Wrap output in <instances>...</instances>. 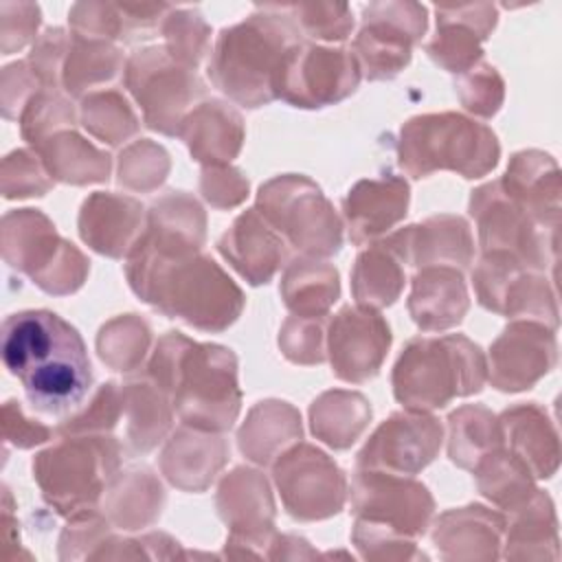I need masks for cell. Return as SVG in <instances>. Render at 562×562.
I'll return each instance as SVG.
<instances>
[{
  "label": "cell",
  "instance_id": "cell-1",
  "mask_svg": "<svg viewBox=\"0 0 562 562\" xmlns=\"http://www.w3.org/2000/svg\"><path fill=\"white\" fill-rule=\"evenodd\" d=\"M0 351L31 406L46 415L77 408L92 386L81 334L50 310H22L7 316Z\"/></svg>",
  "mask_w": 562,
  "mask_h": 562
},
{
  "label": "cell",
  "instance_id": "cell-2",
  "mask_svg": "<svg viewBox=\"0 0 562 562\" xmlns=\"http://www.w3.org/2000/svg\"><path fill=\"white\" fill-rule=\"evenodd\" d=\"M132 292L160 314L202 331H224L241 314V288L209 255L162 257L134 244L125 257Z\"/></svg>",
  "mask_w": 562,
  "mask_h": 562
},
{
  "label": "cell",
  "instance_id": "cell-3",
  "mask_svg": "<svg viewBox=\"0 0 562 562\" xmlns=\"http://www.w3.org/2000/svg\"><path fill=\"white\" fill-rule=\"evenodd\" d=\"M147 375L189 428L224 432L239 415L237 358L228 347L167 331L151 351Z\"/></svg>",
  "mask_w": 562,
  "mask_h": 562
},
{
  "label": "cell",
  "instance_id": "cell-4",
  "mask_svg": "<svg viewBox=\"0 0 562 562\" xmlns=\"http://www.w3.org/2000/svg\"><path fill=\"white\" fill-rule=\"evenodd\" d=\"M303 37L281 4H259L246 20L220 31L206 66L211 83L244 108L277 99L274 83L288 50Z\"/></svg>",
  "mask_w": 562,
  "mask_h": 562
},
{
  "label": "cell",
  "instance_id": "cell-5",
  "mask_svg": "<svg viewBox=\"0 0 562 562\" xmlns=\"http://www.w3.org/2000/svg\"><path fill=\"white\" fill-rule=\"evenodd\" d=\"M485 380V353L463 334L408 340L391 375L395 400L411 411L443 408L479 393Z\"/></svg>",
  "mask_w": 562,
  "mask_h": 562
},
{
  "label": "cell",
  "instance_id": "cell-6",
  "mask_svg": "<svg viewBox=\"0 0 562 562\" xmlns=\"http://www.w3.org/2000/svg\"><path fill=\"white\" fill-rule=\"evenodd\" d=\"M397 156L411 178H426L439 169L483 178L498 165L501 145L485 123L459 112H437L413 116L402 125Z\"/></svg>",
  "mask_w": 562,
  "mask_h": 562
},
{
  "label": "cell",
  "instance_id": "cell-7",
  "mask_svg": "<svg viewBox=\"0 0 562 562\" xmlns=\"http://www.w3.org/2000/svg\"><path fill=\"white\" fill-rule=\"evenodd\" d=\"M121 443L110 435H66L33 459L42 498L61 516L94 512L119 474Z\"/></svg>",
  "mask_w": 562,
  "mask_h": 562
},
{
  "label": "cell",
  "instance_id": "cell-8",
  "mask_svg": "<svg viewBox=\"0 0 562 562\" xmlns=\"http://www.w3.org/2000/svg\"><path fill=\"white\" fill-rule=\"evenodd\" d=\"M255 209L301 255L327 259L342 246V222L307 176L283 173L263 182Z\"/></svg>",
  "mask_w": 562,
  "mask_h": 562
},
{
  "label": "cell",
  "instance_id": "cell-9",
  "mask_svg": "<svg viewBox=\"0 0 562 562\" xmlns=\"http://www.w3.org/2000/svg\"><path fill=\"white\" fill-rule=\"evenodd\" d=\"M2 257L55 296L77 292L90 270L83 252L59 237L55 224L37 209H18L2 217Z\"/></svg>",
  "mask_w": 562,
  "mask_h": 562
},
{
  "label": "cell",
  "instance_id": "cell-10",
  "mask_svg": "<svg viewBox=\"0 0 562 562\" xmlns=\"http://www.w3.org/2000/svg\"><path fill=\"white\" fill-rule=\"evenodd\" d=\"M123 81L140 105L145 125L165 136H178L184 116L204 97V83L195 70L173 61L165 46H145L132 53Z\"/></svg>",
  "mask_w": 562,
  "mask_h": 562
},
{
  "label": "cell",
  "instance_id": "cell-11",
  "mask_svg": "<svg viewBox=\"0 0 562 562\" xmlns=\"http://www.w3.org/2000/svg\"><path fill=\"white\" fill-rule=\"evenodd\" d=\"M483 252L501 250L520 259L529 270L547 272L558 263V231L542 228L503 191L498 180L485 182L470 195Z\"/></svg>",
  "mask_w": 562,
  "mask_h": 562
},
{
  "label": "cell",
  "instance_id": "cell-12",
  "mask_svg": "<svg viewBox=\"0 0 562 562\" xmlns=\"http://www.w3.org/2000/svg\"><path fill=\"white\" fill-rule=\"evenodd\" d=\"M476 301L514 321H536L558 327V301L553 283L542 272L529 270L509 252H483L472 272Z\"/></svg>",
  "mask_w": 562,
  "mask_h": 562
},
{
  "label": "cell",
  "instance_id": "cell-13",
  "mask_svg": "<svg viewBox=\"0 0 562 562\" xmlns=\"http://www.w3.org/2000/svg\"><path fill=\"white\" fill-rule=\"evenodd\" d=\"M428 26V11L419 2H371L362 9V26L351 53L369 81L397 77L413 57V46Z\"/></svg>",
  "mask_w": 562,
  "mask_h": 562
},
{
  "label": "cell",
  "instance_id": "cell-14",
  "mask_svg": "<svg viewBox=\"0 0 562 562\" xmlns=\"http://www.w3.org/2000/svg\"><path fill=\"white\" fill-rule=\"evenodd\" d=\"M360 66L351 50L301 40L294 44L277 75V99L303 110L334 105L360 83Z\"/></svg>",
  "mask_w": 562,
  "mask_h": 562
},
{
  "label": "cell",
  "instance_id": "cell-15",
  "mask_svg": "<svg viewBox=\"0 0 562 562\" xmlns=\"http://www.w3.org/2000/svg\"><path fill=\"white\" fill-rule=\"evenodd\" d=\"M274 485L285 512L303 522L336 516L347 501L345 472L312 443H292L274 459Z\"/></svg>",
  "mask_w": 562,
  "mask_h": 562
},
{
  "label": "cell",
  "instance_id": "cell-16",
  "mask_svg": "<svg viewBox=\"0 0 562 562\" xmlns=\"http://www.w3.org/2000/svg\"><path fill=\"white\" fill-rule=\"evenodd\" d=\"M351 514L406 538L426 533L435 514L428 487L408 474L356 468L351 479Z\"/></svg>",
  "mask_w": 562,
  "mask_h": 562
},
{
  "label": "cell",
  "instance_id": "cell-17",
  "mask_svg": "<svg viewBox=\"0 0 562 562\" xmlns=\"http://www.w3.org/2000/svg\"><path fill=\"white\" fill-rule=\"evenodd\" d=\"M391 347L386 318L367 305H347L325 329V353L336 378L360 384L380 373Z\"/></svg>",
  "mask_w": 562,
  "mask_h": 562
},
{
  "label": "cell",
  "instance_id": "cell-18",
  "mask_svg": "<svg viewBox=\"0 0 562 562\" xmlns=\"http://www.w3.org/2000/svg\"><path fill=\"white\" fill-rule=\"evenodd\" d=\"M443 426L428 411H400L386 417L356 457V468L395 474L422 472L439 452Z\"/></svg>",
  "mask_w": 562,
  "mask_h": 562
},
{
  "label": "cell",
  "instance_id": "cell-19",
  "mask_svg": "<svg viewBox=\"0 0 562 562\" xmlns=\"http://www.w3.org/2000/svg\"><path fill=\"white\" fill-rule=\"evenodd\" d=\"M220 518L231 527L226 553L261 555L274 533V501L266 476L252 468H235L217 490Z\"/></svg>",
  "mask_w": 562,
  "mask_h": 562
},
{
  "label": "cell",
  "instance_id": "cell-20",
  "mask_svg": "<svg viewBox=\"0 0 562 562\" xmlns=\"http://www.w3.org/2000/svg\"><path fill=\"white\" fill-rule=\"evenodd\" d=\"M555 329L536 321H512L490 347L487 378L498 391H527L555 367Z\"/></svg>",
  "mask_w": 562,
  "mask_h": 562
},
{
  "label": "cell",
  "instance_id": "cell-21",
  "mask_svg": "<svg viewBox=\"0 0 562 562\" xmlns=\"http://www.w3.org/2000/svg\"><path fill=\"white\" fill-rule=\"evenodd\" d=\"M437 33L428 42V57L448 72L461 75L481 61V44L492 35L498 11L492 2L435 7Z\"/></svg>",
  "mask_w": 562,
  "mask_h": 562
},
{
  "label": "cell",
  "instance_id": "cell-22",
  "mask_svg": "<svg viewBox=\"0 0 562 562\" xmlns=\"http://www.w3.org/2000/svg\"><path fill=\"white\" fill-rule=\"evenodd\" d=\"M411 202L408 182L386 173L382 178L358 180L342 200V217L349 241L356 246L371 244L404 220Z\"/></svg>",
  "mask_w": 562,
  "mask_h": 562
},
{
  "label": "cell",
  "instance_id": "cell-23",
  "mask_svg": "<svg viewBox=\"0 0 562 562\" xmlns=\"http://www.w3.org/2000/svg\"><path fill=\"white\" fill-rule=\"evenodd\" d=\"M145 209L132 195L112 191L90 193L79 211V235L99 255L121 259L143 233Z\"/></svg>",
  "mask_w": 562,
  "mask_h": 562
},
{
  "label": "cell",
  "instance_id": "cell-24",
  "mask_svg": "<svg viewBox=\"0 0 562 562\" xmlns=\"http://www.w3.org/2000/svg\"><path fill=\"white\" fill-rule=\"evenodd\" d=\"M498 182L505 195L536 224L558 231L562 184L558 162L549 154L538 149L516 151Z\"/></svg>",
  "mask_w": 562,
  "mask_h": 562
},
{
  "label": "cell",
  "instance_id": "cell-25",
  "mask_svg": "<svg viewBox=\"0 0 562 562\" xmlns=\"http://www.w3.org/2000/svg\"><path fill=\"white\" fill-rule=\"evenodd\" d=\"M204 239L206 215L200 202L187 191H169L149 206L136 244L162 257H187L200 252Z\"/></svg>",
  "mask_w": 562,
  "mask_h": 562
},
{
  "label": "cell",
  "instance_id": "cell-26",
  "mask_svg": "<svg viewBox=\"0 0 562 562\" xmlns=\"http://www.w3.org/2000/svg\"><path fill=\"white\" fill-rule=\"evenodd\" d=\"M285 239L257 213L248 209L235 217L231 228L217 239L220 255L250 285L268 283L285 261Z\"/></svg>",
  "mask_w": 562,
  "mask_h": 562
},
{
  "label": "cell",
  "instance_id": "cell-27",
  "mask_svg": "<svg viewBox=\"0 0 562 562\" xmlns=\"http://www.w3.org/2000/svg\"><path fill=\"white\" fill-rule=\"evenodd\" d=\"M228 461V443L220 432L178 428L160 452L165 479L182 492H202Z\"/></svg>",
  "mask_w": 562,
  "mask_h": 562
},
{
  "label": "cell",
  "instance_id": "cell-28",
  "mask_svg": "<svg viewBox=\"0 0 562 562\" xmlns=\"http://www.w3.org/2000/svg\"><path fill=\"white\" fill-rule=\"evenodd\" d=\"M244 119L222 99H206L198 103L182 121L178 138H182L191 151V158L204 167L228 165L237 158L244 145Z\"/></svg>",
  "mask_w": 562,
  "mask_h": 562
},
{
  "label": "cell",
  "instance_id": "cell-29",
  "mask_svg": "<svg viewBox=\"0 0 562 562\" xmlns=\"http://www.w3.org/2000/svg\"><path fill=\"white\" fill-rule=\"evenodd\" d=\"M406 307L424 331H443L459 325L470 307L463 272L450 266L419 268L411 281Z\"/></svg>",
  "mask_w": 562,
  "mask_h": 562
},
{
  "label": "cell",
  "instance_id": "cell-30",
  "mask_svg": "<svg viewBox=\"0 0 562 562\" xmlns=\"http://www.w3.org/2000/svg\"><path fill=\"white\" fill-rule=\"evenodd\" d=\"M503 446L514 452L533 474L551 479L560 465V441L551 417L536 402L505 408L498 415Z\"/></svg>",
  "mask_w": 562,
  "mask_h": 562
},
{
  "label": "cell",
  "instance_id": "cell-31",
  "mask_svg": "<svg viewBox=\"0 0 562 562\" xmlns=\"http://www.w3.org/2000/svg\"><path fill=\"white\" fill-rule=\"evenodd\" d=\"M505 518L483 505L443 512L432 529V542L446 560L498 558Z\"/></svg>",
  "mask_w": 562,
  "mask_h": 562
},
{
  "label": "cell",
  "instance_id": "cell-32",
  "mask_svg": "<svg viewBox=\"0 0 562 562\" xmlns=\"http://www.w3.org/2000/svg\"><path fill=\"white\" fill-rule=\"evenodd\" d=\"M406 261L413 268L450 266L465 270L474 259V239L461 215H432L422 224L400 228Z\"/></svg>",
  "mask_w": 562,
  "mask_h": 562
},
{
  "label": "cell",
  "instance_id": "cell-33",
  "mask_svg": "<svg viewBox=\"0 0 562 562\" xmlns=\"http://www.w3.org/2000/svg\"><path fill=\"white\" fill-rule=\"evenodd\" d=\"M406 266L400 231L369 244L351 270V294L356 303L373 310L393 305L404 290Z\"/></svg>",
  "mask_w": 562,
  "mask_h": 562
},
{
  "label": "cell",
  "instance_id": "cell-34",
  "mask_svg": "<svg viewBox=\"0 0 562 562\" xmlns=\"http://www.w3.org/2000/svg\"><path fill=\"white\" fill-rule=\"evenodd\" d=\"M299 411L281 400L257 402L237 432L239 450L257 465H270L283 450L301 439Z\"/></svg>",
  "mask_w": 562,
  "mask_h": 562
},
{
  "label": "cell",
  "instance_id": "cell-35",
  "mask_svg": "<svg viewBox=\"0 0 562 562\" xmlns=\"http://www.w3.org/2000/svg\"><path fill=\"white\" fill-rule=\"evenodd\" d=\"M123 417H125V448L132 454H145L154 450L171 428V402L149 380L132 378L121 386Z\"/></svg>",
  "mask_w": 562,
  "mask_h": 562
},
{
  "label": "cell",
  "instance_id": "cell-36",
  "mask_svg": "<svg viewBox=\"0 0 562 562\" xmlns=\"http://www.w3.org/2000/svg\"><path fill=\"white\" fill-rule=\"evenodd\" d=\"M279 294L296 316H327L340 296L338 270L321 257H294L281 277Z\"/></svg>",
  "mask_w": 562,
  "mask_h": 562
},
{
  "label": "cell",
  "instance_id": "cell-37",
  "mask_svg": "<svg viewBox=\"0 0 562 562\" xmlns=\"http://www.w3.org/2000/svg\"><path fill=\"white\" fill-rule=\"evenodd\" d=\"M165 503L160 481L149 468L119 472L105 494V518L119 529H140L158 520Z\"/></svg>",
  "mask_w": 562,
  "mask_h": 562
},
{
  "label": "cell",
  "instance_id": "cell-38",
  "mask_svg": "<svg viewBox=\"0 0 562 562\" xmlns=\"http://www.w3.org/2000/svg\"><path fill=\"white\" fill-rule=\"evenodd\" d=\"M48 176L66 184H92L110 178L112 160L75 130H61L35 147Z\"/></svg>",
  "mask_w": 562,
  "mask_h": 562
},
{
  "label": "cell",
  "instance_id": "cell-39",
  "mask_svg": "<svg viewBox=\"0 0 562 562\" xmlns=\"http://www.w3.org/2000/svg\"><path fill=\"white\" fill-rule=\"evenodd\" d=\"M371 406L356 391H325L310 406V426L316 439L336 450L349 448L367 428Z\"/></svg>",
  "mask_w": 562,
  "mask_h": 562
},
{
  "label": "cell",
  "instance_id": "cell-40",
  "mask_svg": "<svg viewBox=\"0 0 562 562\" xmlns=\"http://www.w3.org/2000/svg\"><path fill=\"white\" fill-rule=\"evenodd\" d=\"M479 492L496 507L514 514L536 492L533 474L529 468L505 446L490 450L472 468Z\"/></svg>",
  "mask_w": 562,
  "mask_h": 562
},
{
  "label": "cell",
  "instance_id": "cell-41",
  "mask_svg": "<svg viewBox=\"0 0 562 562\" xmlns=\"http://www.w3.org/2000/svg\"><path fill=\"white\" fill-rule=\"evenodd\" d=\"M125 70L123 53L108 40H92L70 33L66 61L61 68V88L70 97H81L94 86L110 83Z\"/></svg>",
  "mask_w": 562,
  "mask_h": 562
},
{
  "label": "cell",
  "instance_id": "cell-42",
  "mask_svg": "<svg viewBox=\"0 0 562 562\" xmlns=\"http://www.w3.org/2000/svg\"><path fill=\"white\" fill-rule=\"evenodd\" d=\"M503 555L518 560L558 558V520L549 494L536 490L533 496L514 512Z\"/></svg>",
  "mask_w": 562,
  "mask_h": 562
},
{
  "label": "cell",
  "instance_id": "cell-43",
  "mask_svg": "<svg viewBox=\"0 0 562 562\" xmlns=\"http://www.w3.org/2000/svg\"><path fill=\"white\" fill-rule=\"evenodd\" d=\"M501 446L498 415L490 408L465 404L448 415V457L454 465L472 470L483 454Z\"/></svg>",
  "mask_w": 562,
  "mask_h": 562
},
{
  "label": "cell",
  "instance_id": "cell-44",
  "mask_svg": "<svg viewBox=\"0 0 562 562\" xmlns=\"http://www.w3.org/2000/svg\"><path fill=\"white\" fill-rule=\"evenodd\" d=\"M151 329L136 314H123L108 321L97 336L99 358L114 371L130 373L138 369L149 351Z\"/></svg>",
  "mask_w": 562,
  "mask_h": 562
},
{
  "label": "cell",
  "instance_id": "cell-45",
  "mask_svg": "<svg viewBox=\"0 0 562 562\" xmlns=\"http://www.w3.org/2000/svg\"><path fill=\"white\" fill-rule=\"evenodd\" d=\"M165 50L180 66L195 70L211 53V26L198 9L171 7L160 22Z\"/></svg>",
  "mask_w": 562,
  "mask_h": 562
},
{
  "label": "cell",
  "instance_id": "cell-46",
  "mask_svg": "<svg viewBox=\"0 0 562 562\" xmlns=\"http://www.w3.org/2000/svg\"><path fill=\"white\" fill-rule=\"evenodd\" d=\"M81 125L110 147L121 145L138 132V119L119 90H99L83 97Z\"/></svg>",
  "mask_w": 562,
  "mask_h": 562
},
{
  "label": "cell",
  "instance_id": "cell-47",
  "mask_svg": "<svg viewBox=\"0 0 562 562\" xmlns=\"http://www.w3.org/2000/svg\"><path fill=\"white\" fill-rule=\"evenodd\" d=\"M72 125L75 108L57 88H40L20 112V134L33 147Z\"/></svg>",
  "mask_w": 562,
  "mask_h": 562
},
{
  "label": "cell",
  "instance_id": "cell-48",
  "mask_svg": "<svg viewBox=\"0 0 562 562\" xmlns=\"http://www.w3.org/2000/svg\"><path fill=\"white\" fill-rule=\"evenodd\" d=\"M169 173V154L147 140H134L119 156V184L130 191L149 193L158 189Z\"/></svg>",
  "mask_w": 562,
  "mask_h": 562
},
{
  "label": "cell",
  "instance_id": "cell-49",
  "mask_svg": "<svg viewBox=\"0 0 562 562\" xmlns=\"http://www.w3.org/2000/svg\"><path fill=\"white\" fill-rule=\"evenodd\" d=\"M292 15L303 37L323 42H345L353 29V15L345 2H299L281 4Z\"/></svg>",
  "mask_w": 562,
  "mask_h": 562
},
{
  "label": "cell",
  "instance_id": "cell-50",
  "mask_svg": "<svg viewBox=\"0 0 562 562\" xmlns=\"http://www.w3.org/2000/svg\"><path fill=\"white\" fill-rule=\"evenodd\" d=\"M123 415L121 386L114 382L101 384L86 408L64 419L57 428L59 435H108Z\"/></svg>",
  "mask_w": 562,
  "mask_h": 562
},
{
  "label": "cell",
  "instance_id": "cell-51",
  "mask_svg": "<svg viewBox=\"0 0 562 562\" xmlns=\"http://www.w3.org/2000/svg\"><path fill=\"white\" fill-rule=\"evenodd\" d=\"M454 90L457 97L461 101V105L483 119L494 116L505 99V83L503 77L496 72L494 66L479 61L472 68H468L465 72L457 75L454 81Z\"/></svg>",
  "mask_w": 562,
  "mask_h": 562
},
{
  "label": "cell",
  "instance_id": "cell-52",
  "mask_svg": "<svg viewBox=\"0 0 562 562\" xmlns=\"http://www.w3.org/2000/svg\"><path fill=\"white\" fill-rule=\"evenodd\" d=\"M327 316L292 314L279 331L281 353L296 364H318L325 360V327Z\"/></svg>",
  "mask_w": 562,
  "mask_h": 562
},
{
  "label": "cell",
  "instance_id": "cell-53",
  "mask_svg": "<svg viewBox=\"0 0 562 562\" xmlns=\"http://www.w3.org/2000/svg\"><path fill=\"white\" fill-rule=\"evenodd\" d=\"M53 182L35 151L18 149L2 160V193L9 200L44 195L50 191Z\"/></svg>",
  "mask_w": 562,
  "mask_h": 562
},
{
  "label": "cell",
  "instance_id": "cell-54",
  "mask_svg": "<svg viewBox=\"0 0 562 562\" xmlns=\"http://www.w3.org/2000/svg\"><path fill=\"white\" fill-rule=\"evenodd\" d=\"M351 540L360 555L367 560H413L426 558L415 549V540L391 529L356 520L351 529Z\"/></svg>",
  "mask_w": 562,
  "mask_h": 562
},
{
  "label": "cell",
  "instance_id": "cell-55",
  "mask_svg": "<svg viewBox=\"0 0 562 562\" xmlns=\"http://www.w3.org/2000/svg\"><path fill=\"white\" fill-rule=\"evenodd\" d=\"M70 37L64 29L44 31L29 55V66L42 88H61V68L66 61Z\"/></svg>",
  "mask_w": 562,
  "mask_h": 562
},
{
  "label": "cell",
  "instance_id": "cell-56",
  "mask_svg": "<svg viewBox=\"0 0 562 562\" xmlns=\"http://www.w3.org/2000/svg\"><path fill=\"white\" fill-rule=\"evenodd\" d=\"M200 193L215 209H233L248 195V180L231 165L204 167L200 173Z\"/></svg>",
  "mask_w": 562,
  "mask_h": 562
},
{
  "label": "cell",
  "instance_id": "cell-57",
  "mask_svg": "<svg viewBox=\"0 0 562 562\" xmlns=\"http://www.w3.org/2000/svg\"><path fill=\"white\" fill-rule=\"evenodd\" d=\"M2 53L11 55L29 44L40 26V7L33 2H2L0 4Z\"/></svg>",
  "mask_w": 562,
  "mask_h": 562
},
{
  "label": "cell",
  "instance_id": "cell-58",
  "mask_svg": "<svg viewBox=\"0 0 562 562\" xmlns=\"http://www.w3.org/2000/svg\"><path fill=\"white\" fill-rule=\"evenodd\" d=\"M40 81L33 75L29 61L9 64L2 70V112L7 119H15L18 110H24L29 99L40 90Z\"/></svg>",
  "mask_w": 562,
  "mask_h": 562
},
{
  "label": "cell",
  "instance_id": "cell-59",
  "mask_svg": "<svg viewBox=\"0 0 562 562\" xmlns=\"http://www.w3.org/2000/svg\"><path fill=\"white\" fill-rule=\"evenodd\" d=\"M2 432H4V441L13 443L15 448H33L37 443H44L50 439L53 430L35 419H29L20 404L9 400L2 406Z\"/></svg>",
  "mask_w": 562,
  "mask_h": 562
}]
</instances>
